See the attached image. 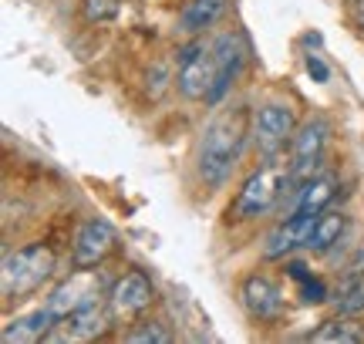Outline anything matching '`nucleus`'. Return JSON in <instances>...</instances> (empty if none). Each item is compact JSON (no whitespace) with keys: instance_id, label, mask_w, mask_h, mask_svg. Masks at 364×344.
Wrapping results in <instances>:
<instances>
[{"instance_id":"11","label":"nucleus","mask_w":364,"mask_h":344,"mask_svg":"<svg viewBox=\"0 0 364 344\" xmlns=\"http://www.w3.org/2000/svg\"><path fill=\"white\" fill-rule=\"evenodd\" d=\"M152 301H156V291H152V280L145 277L142 270H129L125 277H118L112 294H108V304L115 311V318H139L152 307Z\"/></svg>"},{"instance_id":"15","label":"nucleus","mask_w":364,"mask_h":344,"mask_svg":"<svg viewBox=\"0 0 364 344\" xmlns=\"http://www.w3.org/2000/svg\"><path fill=\"white\" fill-rule=\"evenodd\" d=\"M338 196V183L331 176H311L304 179L294 199V213H307V216H321L327 210V203Z\"/></svg>"},{"instance_id":"12","label":"nucleus","mask_w":364,"mask_h":344,"mask_svg":"<svg viewBox=\"0 0 364 344\" xmlns=\"http://www.w3.org/2000/svg\"><path fill=\"white\" fill-rule=\"evenodd\" d=\"M112 314L115 311H105L102 304L81 307L71 318H61V331L54 328L48 334V341H95V338H105L108 328H112Z\"/></svg>"},{"instance_id":"9","label":"nucleus","mask_w":364,"mask_h":344,"mask_svg":"<svg viewBox=\"0 0 364 344\" xmlns=\"http://www.w3.org/2000/svg\"><path fill=\"white\" fill-rule=\"evenodd\" d=\"M240 304H243V311L253 321L270 324V321H277L284 314V294H280V287L267 274H250L240 284Z\"/></svg>"},{"instance_id":"19","label":"nucleus","mask_w":364,"mask_h":344,"mask_svg":"<svg viewBox=\"0 0 364 344\" xmlns=\"http://www.w3.org/2000/svg\"><path fill=\"white\" fill-rule=\"evenodd\" d=\"M287 274H290V280L297 284V297L304 301V304H324V301H327L324 280L314 277L311 270H307V264L290 260V264H287Z\"/></svg>"},{"instance_id":"10","label":"nucleus","mask_w":364,"mask_h":344,"mask_svg":"<svg viewBox=\"0 0 364 344\" xmlns=\"http://www.w3.org/2000/svg\"><path fill=\"white\" fill-rule=\"evenodd\" d=\"M118 243V233L115 226L108 223V220H88V223H81V230L75 233V250H71V260L75 267H98L105 264V257L115 250Z\"/></svg>"},{"instance_id":"24","label":"nucleus","mask_w":364,"mask_h":344,"mask_svg":"<svg viewBox=\"0 0 364 344\" xmlns=\"http://www.w3.org/2000/svg\"><path fill=\"white\" fill-rule=\"evenodd\" d=\"M351 21H354V27L364 34V0H354L351 4Z\"/></svg>"},{"instance_id":"5","label":"nucleus","mask_w":364,"mask_h":344,"mask_svg":"<svg viewBox=\"0 0 364 344\" xmlns=\"http://www.w3.org/2000/svg\"><path fill=\"white\" fill-rule=\"evenodd\" d=\"M294 132H297V115H294V105L287 102H267L253 112V125H250V135L257 142V152L263 159H277L287 149V142H294Z\"/></svg>"},{"instance_id":"2","label":"nucleus","mask_w":364,"mask_h":344,"mask_svg":"<svg viewBox=\"0 0 364 344\" xmlns=\"http://www.w3.org/2000/svg\"><path fill=\"white\" fill-rule=\"evenodd\" d=\"M290 179V169H284L280 162L267 159L263 166L250 172L247 179L240 183L236 196L230 199L226 206V223H253L280 203V193H284V183Z\"/></svg>"},{"instance_id":"18","label":"nucleus","mask_w":364,"mask_h":344,"mask_svg":"<svg viewBox=\"0 0 364 344\" xmlns=\"http://www.w3.org/2000/svg\"><path fill=\"white\" fill-rule=\"evenodd\" d=\"M341 233H344V213H321L317 223H314V230H311L307 250L327 253L334 243H341Z\"/></svg>"},{"instance_id":"3","label":"nucleus","mask_w":364,"mask_h":344,"mask_svg":"<svg viewBox=\"0 0 364 344\" xmlns=\"http://www.w3.org/2000/svg\"><path fill=\"white\" fill-rule=\"evenodd\" d=\"M51 274H54V250L44 247V243H27V247L4 257V270H0L4 297L7 301H21V297L38 291Z\"/></svg>"},{"instance_id":"13","label":"nucleus","mask_w":364,"mask_h":344,"mask_svg":"<svg viewBox=\"0 0 364 344\" xmlns=\"http://www.w3.org/2000/svg\"><path fill=\"white\" fill-rule=\"evenodd\" d=\"M314 223H317V216H307V213H294V216L280 220V223L267 233L263 257H267V260H280V257H287L294 247H307Z\"/></svg>"},{"instance_id":"7","label":"nucleus","mask_w":364,"mask_h":344,"mask_svg":"<svg viewBox=\"0 0 364 344\" xmlns=\"http://www.w3.org/2000/svg\"><path fill=\"white\" fill-rule=\"evenodd\" d=\"M247 38L240 31H223L213 38V58H216V92L209 98V105H220L223 98L230 95V88L236 85L240 71L247 65Z\"/></svg>"},{"instance_id":"8","label":"nucleus","mask_w":364,"mask_h":344,"mask_svg":"<svg viewBox=\"0 0 364 344\" xmlns=\"http://www.w3.org/2000/svg\"><path fill=\"white\" fill-rule=\"evenodd\" d=\"M98 297H102V274L81 267L78 274H71L65 284L54 287L51 297H48V307H51L58 318H71L81 307L98 304Z\"/></svg>"},{"instance_id":"6","label":"nucleus","mask_w":364,"mask_h":344,"mask_svg":"<svg viewBox=\"0 0 364 344\" xmlns=\"http://www.w3.org/2000/svg\"><path fill=\"white\" fill-rule=\"evenodd\" d=\"M331 139V122L324 115H311V119L294 132V142H290V152H294V162H290V179H311L317 166H321V156H324V146Z\"/></svg>"},{"instance_id":"22","label":"nucleus","mask_w":364,"mask_h":344,"mask_svg":"<svg viewBox=\"0 0 364 344\" xmlns=\"http://www.w3.org/2000/svg\"><path fill=\"white\" fill-rule=\"evenodd\" d=\"M125 341H132V344H169L172 341V334L162 328V324H156V321H145L142 328H132L129 334H125Z\"/></svg>"},{"instance_id":"23","label":"nucleus","mask_w":364,"mask_h":344,"mask_svg":"<svg viewBox=\"0 0 364 344\" xmlns=\"http://www.w3.org/2000/svg\"><path fill=\"white\" fill-rule=\"evenodd\" d=\"M304 68H307V75H311L317 85H327V81H331V68L324 65L321 54H304Z\"/></svg>"},{"instance_id":"20","label":"nucleus","mask_w":364,"mask_h":344,"mask_svg":"<svg viewBox=\"0 0 364 344\" xmlns=\"http://www.w3.org/2000/svg\"><path fill=\"white\" fill-rule=\"evenodd\" d=\"M338 314H348V318L364 314V284H361V277H348L344 284H341Z\"/></svg>"},{"instance_id":"14","label":"nucleus","mask_w":364,"mask_h":344,"mask_svg":"<svg viewBox=\"0 0 364 344\" xmlns=\"http://www.w3.org/2000/svg\"><path fill=\"white\" fill-rule=\"evenodd\" d=\"M58 314H54L51 307L44 304L41 311H31V314H21V318L7 321V328H4V344H34V341H48V334L58 328Z\"/></svg>"},{"instance_id":"21","label":"nucleus","mask_w":364,"mask_h":344,"mask_svg":"<svg viewBox=\"0 0 364 344\" xmlns=\"http://www.w3.org/2000/svg\"><path fill=\"white\" fill-rule=\"evenodd\" d=\"M118 11H122V0H85L81 4V14L88 24H108L118 17Z\"/></svg>"},{"instance_id":"4","label":"nucleus","mask_w":364,"mask_h":344,"mask_svg":"<svg viewBox=\"0 0 364 344\" xmlns=\"http://www.w3.org/2000/svg\"><path fill=\"white\" fill-rule=\"evenodd\" d=\"M176 65H179V75H176V85H179L182 98L189 102H206L216 92V58H213V41L199 38L196 34L189 44H182L176 51Z\"/></svg>"},{"instance_id":"16","label":"nucleus","mask_w":364,"mask_h":344,"mask_svg":"<svg viewBox=\"0 0 364 344\" xmlns=\"http://www.w3.org/2000/svg\"><path fill=\"white\" fill-rule=\"evenodd\" d=\"M226 11V0H186V7L179 11V31L182 34H206Z\"/></svg>"},{"instance_id":"17","label":"nucleus","mask_w":364,"mask_h":344,"mask_svg":"<svg viewBox=\"0 0 364 344\" xmlns=\"http://www.w3.org/2000/svg\"><path fill=\"white\" fill-rule=\"evenodd\" d=\"M311 341H317V344H361L364 328L354 318L341 314V318H334V321H324L317 331H311Z\"/></svg>"},{"instance_id":"1","label":"nucleus","mask_w":364,"mask_h":344,"mask_svg":"<svg viewBox=\"0 0 364 344\" xmlns=\"http://www.w3.org/2000/svg\"><path fill=\"white\" fill-rule=\"evenodd\" d=\"M250 125H253L250 108L233 105L223 108L220 115H213L209 125L203 129L199 146H196V176L206 186V193H216L230 183L236 162L243 156V146H247Z\"/></svg>"}]
</instances>
